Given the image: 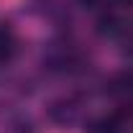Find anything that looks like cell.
I'll return each instance as SVG.
<instances>
[{
    "instance_id": "obj_2",
    "label": "cell",
    "mask_w": 133,
    "mask_h": 133,
    "mask_svg": "<svg viewBox=\"0 0 133 133\" xmlns=\"http://www.w3.org/2000/svg\"><path fill=\"white\" fill-rule=\"evenodd\" d=\"M16 33L10 26H5V23H0V62H8L13 54H16Z\"/></svg>"
},
{
    "instance_id": "obj_4",
    "label": "cell",
    "mask_w": 133,
    "mask_h": 133,
    "mask_svg": "<svg viewBox=\"0 0 133 133\" xmlns=\"http://www.w3.org/2000/svg\"><path fill=\"white\" fill-rule=\"evenodd\" d=\"M8 133H33V131L28 128V125H13V128H10Z\"/></svg>"
},
{
    "instance_id": "obj_3",
    "label": "cell",
    "mask_w": 133,
    "mask_h": 133,
    "mask_svg": "<svg viewBox=\"0 0 133 133\" xmlns=\"http://www.w3.org/2000/svg\"><path fill=\"white\" fill-rule=\"evenodd\" d=\"M110 33L120 41L123 51L133 54V21H131V23H118V26H113V28H110Z\"/></svg>"
},
{
    "instance_id": "obj_5",
    "label": "cell",
    "mask_w": 133,
    "mask_h": 133,
    "mask_svg": "<svg viewBox=\"0 0 133 133\" xmlns=\"http://www.w3.org/2000/svg\"><path fill=\"white\" fill-rule=\"evenodd\" d=\"M118 5H123V8H133V0H115Z\"/></svg>"
},
{
    "instance_id": "obj_1",
    "label": "cell",
    "mask_w": 133,
    "mask_h": 133,
    "mask_svg": "<svg viewBox=\"0 0 133 133\" xmlns=\"http://www.w3.org/2000/svg\"><path fill=\"white\" fill-rule=\"evenodd\" d=\"M110 97L120 105V110H133V72H120L108 84Z\"/></svg>"
}]
</instances>
